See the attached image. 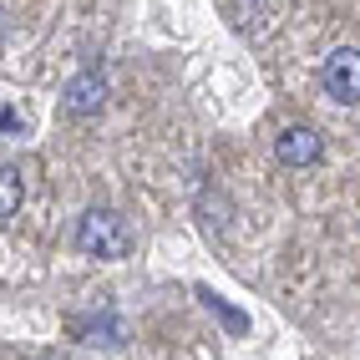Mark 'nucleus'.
Wrapping results in <instances>:
<instances>
[{"mask_svg":"<svg viewBox=\"0 0 360 360\" xmlns=\"http://www.w3.org/2000/svg\"><path fill=\"white\" fill-rule=\"evenodd\" d=\"M77 249L97 259H122L132 254V224L117 208H86L77 224Z\"/></svg>","mask_w":360,"mask_h":360,"instance_id":"obj_1","label":"nucleus"},{"mask_svg":"<svg viewBox=\"0 0 360 360\" xmlns=\"http://www.w3.org/2000/svg\"><path fill=\"white\" fill-rule=\"evenodd\" d=\"M320 86H325V97L340 102V107H355L360 102V51H355V46H340V51L325 56Z\"/></svg>","mask_w":360,"mask_h":360,"instance_id":"obj_2","label":"nucleus"},{"mask_svg":"<svg viewBox=\"0 0 360 360\" xmlns=\"http://www.w3.org/2000/svg\"><path fill=\"white\" fill-rule=\"evenodd\" d=\"M320 153H325V137L315 132V127H284L279 137H274V158L284 162V167H315L320 162Z\"/></svg>","mask_w":360,"mask_h":360,"instance_id":"obj_3","label":"nucleus"},{"mask_svg":"<svg viewBox=\"0 0 360 360\" xmlns=\"http://www.w3.org/2000/svg\"><path fill=\"white\" fill-rule=\"evenodd\" d=\"M61 102H66L71 117H97L102 102H107V82L97 77V71H82V77H71V82H66Z\"/></svg>","mask_w":360,"mask_h":360,"instance_id":"obj_4","label":"nucleus"},{"mask_svg":"<svg viewBox=\"0 0 360 360\" xmlns=\"http://www.w3.org/2000/svg\"><path fill=\"white\" fill-rule=\"evenodd\" d=\"M20 198H26V188H20V173H15V167H0V219H15Z\"/></svg>","mask_w":360,"mask_h":360,"instance_id":"obj_5","label":"nucleus"},{"mask_svg":"<svg viewBox=\"0 0 360 360\" xmlns=\"http://www.w3.org/2000/svg\"><path fill=\"white\" fill-rule=\"evenodd\" d=\"M198 208H203V219H219V224H229V219H233L229 198H224V193H213V188H208V193L198 198Z\"/></svg>","mask_w":360,"mask_h":360,"instance_id":"obj_6","label":"nucleus"},{"mask_svg":"<svg viewBox=\"0 0 360 360\" xmlns=\"http://www.w3.org/2000/svg\"><path fill=\"white\" fill-rule=\"evenodd\" d=\"M203 300H208V309H213V315H224V320H229V330H233V335H244V330H249V320H244V315H233V309H229L224 300H213L208 290H203Z\"/></svg>","mask_w":360,"mask_h":360,"instance_id":"obj_7","label":"nucleus"}]
</instances>
